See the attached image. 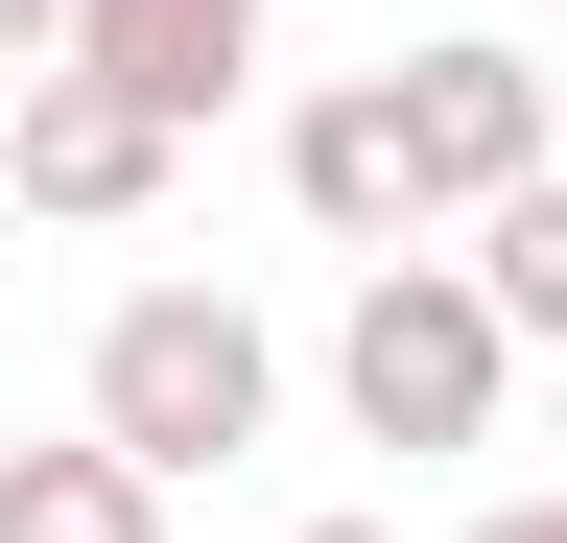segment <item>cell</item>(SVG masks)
Masks as SVG:
<instances>
[{"mask_svg":"<svg viewBox=\"0 0 567 543\" xmlns=\"http://www.w3.org/2000/svg\"><path fill=\"white\" fill-rule=\"evenodd\" d=\"M260 24H284V0H71V72H118L142 118H213L260 72Z\"/></svg>","mask_w":567,"mask_h":543,"instance_id":"cell-6","label":"cell"},{"mask_svg":"<svg viewBox=\"0 0 567 543\" xmlns=\"http://www.w3.org/2000/svg\"><path fill=\"white\" fill-rule=\"evenodd\" d=\"M331 401H354V449H402V472L496 449V401H520L496 284H473V260H354V307H331Z\"/></svg>","mask_w":567,"mask_h":543,"instance_id":"cell-2","label":"cell"},{"mask_svg":"<svg viewBox=\"0 0 567 543\" xmlns=\"http://www.w3.org/2000/svg\"><path fill=\"white\" fill-rule=\"evenodd\" d=\"M473 284H496V331H520V355H567V166L520 189V213H473Z\"/></svg>","mask_w":567,"mask_h":543,"instance_id":"cell-8","label":"cell"},{"mask_svg":"<svg viewBox=\"0 0 567 543\" xmlns=\"http://www.w3.org/2000/svg\"><path fill=\"white\" fill-rule=\"evenodd\" d=\"M402 143H425V213H520V189H544V72H520V48H496V24H450V48H402Z\"/></svg>","mask_w":567,"mask_h":543,"instance_id":"cell-3","label":"cell"},{"mask_svg":"<svg viewBox=\"0 0 567 543\" xmlns=\"http://www.w3.org/2000/svg\"><path fill=\"white\" fill-rule=\"evenodd\" d=\"M284 543H402V520H284Z\"/></svg>","mask_w":567,"mask_h":543,"instance_id":"cell-12","label":"cell"},{"mask_svg":"<svg viewBox=\"0 0 567 543\" xmlns=\"http://www.w3.org/2000/svg\"><path fill=\"white\" fill-rule=\"evenodd\" d=\"M71 426L142 449V472L189 497V472H237V449L284 426V331H260L237 284H118V307H95V401H71Z\"/></svg>","mask_w":567,"mask_h":543,"instance_id":"cell-1","label":"cell"},{"mask_svg":"<svg viewBox=\"0 0 567 543\" xmlns=\"http://www.w3.org/2000/svg\"><path fill=\"white\" fill-rule=\"evenodd\" d=\"M473 543H567V497H496V520H473Z\"/></svg>","mask_w":567,"mask_h":543,"instance_id":"cell-10","label":"cell"},{"mask_svg":"<svg viewBox=\"0 0 567 543\" xmlns=\"http://www.w3.org/2000/svg\"><path fill=\"white\" fill-rule=\"evenodd\" d=\"M24 95H48V72H24V48H0V143H24Z\"/></svg>","mask_w":567,"mask_h":543,"instance_id":"cell-11","label":"cell"},{"mask_svg":"<svg viewBox=\"0 0 567 543\" xmlns=\"http://www.w3.org/2000/svg\"><path fill=\"white\" fill-rule=\"evenodd\" d=\"M284 213H308L331 260H425L450 213H425V143H402V72H331L308 118H284Z\"/></svg>","mask_w":567,"mask_h":543,"instance_id":"cell-4","label":"cell"},{"mask_svg":"<svg viewBox=\"0 0 567 543\" xmlns=\"http://www.w3.org/2000/svg\"><path fill=\"white\" fill-rule=\"evenodd\" d=\"M166 166H189V118H142L118 72H48V95H24V143H0V189H24V213H71V237L166 213Z\"/></svg>","mask_w":567,"mask_h":543,"instance_id":"cell-5","label":"cell"},{"mask_svg":"<svg viewBox=\"0 0 567 543\" xmlns=\"http://www.w3.org/2000/svg\"><path fill=\"white\" fill-rule=\"evenodd\" d=\"M0 48H24V72H71V0H0Z\"/></svg>","mask_w":567,"mask_h":543,"instance_id":"cell-9","label":"cell"},{"mask_svg":"<svg viewBox=\"0 0 567 543\" xmlns=\"http://www.w3.org/2000/svg\"><path fill=\"white\" fill-rule=\"evenodd\" d=\"M0 543H166V472L95 449V426H71V449H0Z\"/></svg>","mask_w":567,"mask_h":543,"instance_id":"cell-7","label":"cell"}]
</instances>
